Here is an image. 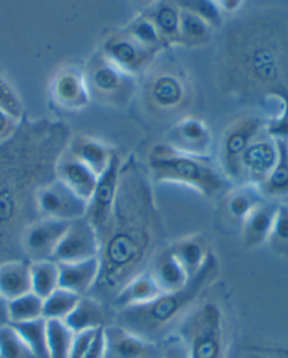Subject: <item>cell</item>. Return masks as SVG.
<instances>
[{"label":"cell","instance_id":"6da1fadb","mask_svg":"<svg viewBox=\"0 0 288 358\" xmlns=\"http://www.w3.org/2000/svg\"><path fill=\"white\" fill-rule=\"evenodd\" d=\"M98 237L100 276L88 296L111 308L121 289L148 270L154 256L167 246L153 181L146 163L135 153L122 159L114 208Z\"/></svg>","mask_w":288,"mask_h":358},{"label":"cell","instance_id":"7a4b0ae2","mask_svg":"<svg viewBox=\"0 0 288 358\" xmlns=\"http://www.w3.org/2000/svg\"><path fill=\"white\" fill-rule=\"evenodd\" d=\"M66 122L26 115L11 140L0 145V264L24 259L20 237L35 222L36 194L57 179V165L71 140Z\"/></svg>","mask_w":288,"mask_h":358},{"label":"cell","instance_id":"3957f363","mask_svg":"<svg viewBox=\"0 0 288 358\" xmlns=\"http://www.w3.org/2000/svg\"><path fill=\"white\" fill-rule=\"evenodd\" d=\"M215 64L223 94L240 103L288 97V12L266 7L232 20Z\"/></svg>","mask_w":288,"mask_h":358},{"label":"cell","instance_id":"277c9868","mask_svg":"<svg viewBox=\"0 0 288 358\" xmlns=\"http://www.w3.org/2000/svg\"><path fill=\"white\" fill-rule=\"evenodd\" d=\"M220 261L212 250L209 257L188 283L174 292H165L149 303L113 313L111 324L141 338L159 344L177 333L180 324L198 302L211 291L220 275Z\"/></svg>","mask_w":288,"mask_h":358},{"label":"cell","instance_id":"5b68a950","mask_svg":"<svg viewBox=\"0 0 288 358\" xmlns=\"http://www.w3.org/2000/svg\"><path fill=\"white\" fill-rule=\"evenodd\" d=\"M146 165L154 185H185L207 199L220 200L234 187L212 157L184 153L163 142L152 146Z\"/></svg>","mask_w":288,"mask_h":358},{"label":"cell","instance_id":"8992f818","mask_svg":"<svg viewBox=\"0 0 288 358\" xmlns=\"http://www.w3.org/2000/svg\"><path fill=\"white\" fill-rule=\"evenodd\" d=\"M167 53L160 55L139 80L137 97L142 109L158 120L181 116L194 100V87L188 72Z\"/></svg>","mask_w":288,"mask_h":358},{"label":"cell","instance_id":"52a82bcc","mask_svg":"<svg viewBox=\"0 0 288 358\" xmlns=\"http://www.w3.org/2000/svg\"><path fill=\"white\" fill-rule=\"evenodd\" d=\"M179 333L188 346L191 358H228V322L222 304L209 293L180 324Z\"/></svg>","mask_w":288,"mask_h":358},{"label":"cell","instance_id":"ba28073f","mask_svg":"<svg viewBox=\"0 0 288 358\" xmlns=\"http://www.w3.org/2000/svg\"><path fill=\"white\" fill-rule=\"evenodd\" d=\"M90 97L109 108L125 109L139 92V80L121 70L98 50L83 63Z\"/></svg>","mask_w":288,"mask_h":358},{"label":"cell","instance_id":"9c48e42d","mask_svg":"<svg viewBox=\"0 0 288 358\" xmlns=\"http://www.w3.org/2000/svg\"><path fill=\"white\" fill-rule=\"evenodd\" d=\"M268 118L259 114H245L223 131L219 148V159L223 173L234 185H242V157L249 146L265 133Z\"/></svg>","mask_w":288,"mask_h":358},{"label":"cell","instance_id":"30bf717a","mask_svg":"<svg viewBox=\"0 0 288 358\" xmlns=\"http://www.w3.org/2000/svg\"><path fill=\"white\" fill-rule=\"evenodd\" d=\"M98 51L121 70L140 80L159 55L146 49L122 27L104 35Z\"/></svg>","mask_w":288,"mask_h":358},{"label":"cell","instance_id":"8fae6325","mask_svg":"<svg viewBox=\"0 0 288 358\" xmlns=\"http://www.w3.org/2000/svg\"><path fill=\"white\" fill-rule=\"evenodd\" d=\"M52 101L69 113H78L86 109L92 97L87 85L83 64L67 62L57 69L49 83Z\"/></svg>","mask_w":288,"mask_h":358},{"label":"cell","instance_id":"7c38bea8","mask_svg":"<svg viewBox=\"0 0 288 358\" xmlns=\"http://www.w3.org/2000/svg\"><path fill=\"white\" fill-rule=\"evenodd\" d=\"M36 213L39 218L71 222L86 217L87 201L57 178L37 192Z\"/></svg>","mask_w":288,"mask_h":358},{"label":"cell","instance_id":"4fadbf2b","mask_svg":"<svg viewBox=\"0 0 288 358\" xmlns=\"http://www.w3.org/2000/svg\"><path fill=\"white\" fill-rule=\"evenodd\" d=\"M70 222L39 218L25 228L20 237V253L29 262L52 259Z\"/></svg>","mask_w":288,"mask_h":358},{"label":"cell","instance_id":"5bb4252c","mask_svg":"<svg viewBox=\"0 0 288 358\" xmlns=\"http://www.w3.org/2000/svg\"><path fill=\"white\" fill-rule=\"evenodd\" d=\"M100 237L86 217L70 222L52 261L57 263H76L97 259L100 255Z\"/></svg>","mask_w":288,"mask_h":358},{"label":"cell","instance_id":"9a60e30c","mask_svg":"<svg viewBox=\"0 0 288 358\" xmlns=\"http://www.w3.org/2000/svg\"><path fill=\"white\" fill-rule=\"evenodd\" d=\"M122 159L117 153L109 169L98 176L94 194L87 202L86 218L97 231L98 236L109 222L116 199Z\"/></svg>","mask_w":288,"mask_h":358},{"label":"cell","instance_id":"2e32d148","mask_svg":"<svg viewBox=\"0 0 288 358\" xmlns=\"http://www.w3.org/2000/svg\"><path fill=\"white\" fill-rule=\"evenodd\" d=\"M212 142L213 137L209 126L191 115L174 122L165 134L163 141L177 151L198 157H211Z\"/></svg>","mask_w":288,"mask_h":358},{"label":"cell","instance_id":"e0dca14e","mask_svg":"<svg viewBox=\"0 0 288 358\" xmlns=\"http://www.w3.org/2000/svg\"><path fill=\"white\" fill-rule=\"evenodd\" d=\"M278 159L276 140L263 133L249 146L242 157L243 182L260 185L274 170Z\"/></svg>","mask_w":288,"mask_h":358},{"label":"cell","instance_id":"ac0fdd59","mask_svg":"<svg viewBox=\"0 0 288 358\" xmlns=\"http://www.w3.org/2000/svg\"><path fill=\"white\" fill-rule=\"evenodd\" d=\"M104 330V358H161L159 344L141 338L115 324H109Z\"/></svg>","mask_w":288,"mask_h":358},{"label":"cell","instance_id":"d6986e66","mask_svg":"<svg viewBox=\"0 0 288 358\" xmlns=\"http://www.w3.org/2000/svg\"><path fill=\"white\" fill-rule=\"evenodd\" d=\"M266 198L259 187L252 183L234 185L221 198L220 211L223 220L241 229L245 218Z\"/></svg>","mask_w":288,"mask_h":358},{"label":"cell","instance_id":"ffe728a7","mask_svg":"<svg viewBox=\"0 0 288 358\" xmlns=\"http://www.w3.org/2000/svg\"><path fill=\"white\" fill-rule=\"evenodd\" d=\"M67 152L87 165L98 176L109 169L115 155L118 153L109 143L89 134L72 135Z\"/></svg>","mask_w":288,"mask_h":358},{"label":"cell","instance_id":"44dd1931","mask_svg":"<svg viewBox=\"0 0 288 358\" xmlns=\"http://www.w3.org/2000/svg\"><path fill=\"white\" fill-rule=\"evenodd\" d=\"M139 10L150 20L157 29L166 52L179 46L180 8L177 1H149Z\"/></svg>","mask_w":288,"mask_h":358},{"label":"cell","instance_id":"7402d4cb","mask_svg":"<svg viewBox=\"0 0 288 358\" xmlns=\"http://www.w3.org/2000/svg\"><path fill=\"white\" fill-rule=\"evenodd\" d=\"M280 203L265 199L245 218L240 229L245 248L254 250L267 244Z\"/></svg>","mask_w":288,"mask_h":358},{"label":"cell","instance_id":"603a6c76","mask_svg":"<svg viewBox=\"0 0 288 358\" xmlns=\"http://www.w3.org/2000/svg\"><path fill=\"white\" fill-rule=\"evenodd\" d=\"M113 310L92 296L80 299L77 306L63 322L72 333L100 329L111 324Z\"/></svg>","mask_w":288,"mask_h":358},{"label":"cell","instance_id":"cb8c5ba5","mask_svg":"<svg viewBox=\"0 0 288 358\" xmlns=\"http://www.w3.org/2000/svg\"><path fill=\"white\" fill-rule=\"evenodd\" d=\"M57 178L87 202L94 194L98 181L97 174L71 157L67 150L57 162Z\"/></svg>","mask_w":288,"mask_h":358},{"label":"cell","instance_id":"d4e9b609","mask_svg":"<svg viewBox=\"0 0 288 358\" xmlns=\"http://www.w3.org/2000/svg\"><path fill=\"white\" fill-rule=\"evenodd\" d=\"M163 291L152 275L151 271L146 270L128 282L117 293L111 303L114 311L125 308L137 307L149 303L163 294Z\"/></svg>","mask_w":288,"mask_h":358},{"label":"cell","instance_id":"484cf974","mask_svg":"<svg viewBox=\"0 0 288 358\" xmlns=\"http://www.w3.org/2000/svg\"><path fill=\"white\" fill-rule=\"evenodd\" d=\"M60 271V287L79 296H88L97 283L100 261L97 259L76 263H57Z\"/></svg>","mask_w":288,"mask_h":358},{"label":"cell","instance_id":"4316f807","mask_svg":"<svg viewBox=\"0 0 288 358\" xmlns=\"http://www.w3.org/2000/svg\"><path fill=\"white\" fill-rule=\"evenodd\" d=\"M168 246L189 278H193L202 268L212 252L209 239L203 233L181 237Z\"/></svg>","mask_w":288,"mask_h":358},{"label":"cell","instance_id":"83f0119b","mask_svg":"<svg viewBox=\"0 0 288 358\" xmlns=\"http://www.w3.org/2000/svg\"><path fill=\"white\" fill-rule=\"evenodd\" d=\"M149 270L151 271L152 275L163 293L183 289L191 279L168 245L154 256Z\"/></svg>","mask_w":288,"mask_h":358},{"label":"cell","instance_id":"f1b7e54d","mask_svg":"<svg viewBox=\"0 0 288 358\" xmlns=\"http://www.w3.org/2000/svg\"><path fill=\"white\" fill-rule=\"evenodd\" d=\"M32 292L31 262L12 259L0 264V296L12 301Z\"/></svg>","mask_w":288,"mask_h":358},{"label":"cell","instance_id":"f546056e","mask_svg":"<svg viewBox=\"0 0 288 358\" xmlns=\"http://www.w3.org/2000/svg\"><path fill=\"white\" fill-rule=\"evenodd\" d=\"M278 159L268 179L260 185V191L266 199L284 202L288 198V142L276 140Z\"/></svg>","mask_w":288,"mask_h":358},{"label":"cell","instance_id":"4dcf8cb0","mask_svg":"<svg viewBox=\"0 0 288 358\" xmlns=\"http://www.w3.org/2000/svg\"><path fill=\"white\" fill-rule=\"evenodd\" d=\"M179 8V46L186 49H198L209 44L214 29L194 13L180 6Z\"/></svg>","mask_w":288,"mask_h":358},{"label":"cell","instance_id":"1f68e13d","mask_svg":"<svg viewBox=\"0 0 288 358\" xmlns=\"http://www.w3.org/2000/svg\"><path fill=\"white\" fill-rule=\"evenodd\" d=\"M32 292L41 299H46L60 287V271L57 262H32Z\"/></svg>","mask_w":288,"mask_h":358},{"label":"cell","instance_id":"d6a6232c","mask_svg":"<svg viewBox=\"0 0 288 358\" xmlns=\"http://www.w3.org/2000/svg\"><path fill=\"white\" fill-rule=\"evenodd\" d=\"M122 29L130 36L133 37L137 42L140 43L141 45L154 52L156 55H160L166 53V50L160 40L157 29L146 15H143L142 13L137 12V15L133 16L125 25L122 26Z\"/></svg>","mask_w":288,"mask_h":358},{"label":"cell","instance_id":"836d02e7","mask_svg":"<svg viewBox=\"0 0 288 358\" xmlns=\"http://www.w3.org/2000/svg\"><path fill=\"white\" fill-rule=\"evenodd\" d=\"M18 331L36 358H49L46 341V319L40 318L32 322L11 324Z\"/></svg>","mask_w":288,"mask_h":358},{"label":"cell","instance_id":"e575fe53","mask_svg":"<svg viewBox=\"0 0 288 358\" xmlns=\"http://www.w3.org/2000/svg\"><path fill=\"white\" fill-rule=\"evenodd\" d=\"M74 333L63 320H46V341L49 358H69Z\"/></svg>","mask_w":288,"mask_h":358},{"label":"cell","instance_id":"d590c367","mask_svg":"<svg viewBox=\"0 0 288 358\" xmlns=\"http://www.w3.org/2000/svg\"><path fill=\"white\" fill-rule=\"evenodd\" d=\"M83 296L77 293L59 287L43 300V318L64 320L76 308Z\"/></svg>","mask_w":288,"mask_h":358},{"label":"cell","instance_id":"8d00e7d4","mask_svg":"<svg viewBox=\"0 0 288 358\" xmlns=\"http://www.w3.org/2000/svg\"><path fill=\"white\" fill-rule=\"evenodd\" d=\"M8 311L11 324L43 318V299L37 296L35 293H27L25 296L8 301Z\"/></svg>","mask_w":288,"mask_h":358},{"label":"cell","instance_id":"74e56055","mask_svg":"<svg viewBox=\"0 0 288 358\" xmlns=\"http://www.w3.org/2000/svg\"><path fill=\"white\" fill-rule=\"evenodd\" d=\"M267 244L276 255L288 259V202L278 206Z\"/></svg>","mask_w":288,"mask_h":358},{"label":"cell","instance_id":"f35d334b","mask_svg":"<svg viewBox=\"0 0 288 358\" xmlns=\"http://www.w3.org/2000/svg\"><path fill=\"white\" fill-rule=\"evenodd\" d=\"M0 109L18 120L26 116L23 99L3 69H0Z\"/></svg>","mask_w":288,"mask_h":358},{"label":"cell","instance_id":"ab89813d","mask_svg":"<svg viewBox=\"0 0 288 358\" xmlns=\"http://www.w3.org/2000/svg\"><path fill=\"white\" fill-rule=\"evenodd\" d=\"M0 358H36L18 331L7 324L0 328Z\"/></svg>","mask_w":288,"mask_h":358},{"label":"cell","instance_id":"60d3db41","mask_svg":"<svg viewBox=\"0 0 288 358\" xmlns=\"http://www.w3.org/2000/svg\"><path fill=\"white\" fill-rule=\"evenodd\" d=\"M181 8L194 13L209 24L212 29H220L223 26V14L217 1L213 0H181L177 1Z\"/></svg>","mask_w":288,"mask_h":358},{"label":"cell","instance_id":"b9f144b4","mask_svg":"<svg viewBox=\"0 0 288 358\" xmlns=\"http://www.w3.org/2000/svg\"><path fill=\"white\" fill-rule=\"evenodd\" d=\"M228 358H288V346L267 343L245 344L238 347Z\"/></svg>","mask_w":288,"mask_h":358},{"label":"cell","instance_id":"7bdbcfd3","mask_svg":"<svg viewBox=\"0 0 288 358\" xmlns=\"http://www.w3.org/2000/svg\"><path fill=\"white\" fill-rule=\"evenodd\" d=\"M278 101L282 105V111L277 116L268 118L266 133L274 140L288 142V97L280 98Z\"/></svg>","mask_w":288,"mask_h":358},{"label":"cell","instance_id":"ee69618b","mask_svg":"<svg viewBox=\"0 0 288 358\" xmlns=\"http://www.w3.org/2000/svg\"><path fill=\"white\" fill-rule=\"evenodd\" d=\"M159 346L161 358H191L188 346L179 333L168 336L160 341Z\"/></svg>","mask_w":288,"mask_h":358},{"label":"cell","instance_id":"f6af8a7d","mask_svg":"<svg viewBox=\"0 0 288 358\" xmlns=\"http://www.w3.org/2000/svg\"><path fill=\"white\" fill-rule=\"evenodd\" d=\"M95 330H87L81 333L74 334V341H72L71 350H70V356L69 358H83L86 355L89 345L92 343L94 337Z\"/></svg>","mask_w":288,"mask_h":358},{"label":"cell","instance_id":"bcb514c9","mask_svg":"<svg viewBox=\"0 0 288 358\" xmlns=\"http://www.w3.org/2000/svg\"><path fill=\"white\" fill-rule=\"evenodd\" d=\"M20 120L0 109V145L11 140L20 127Z\"/></svg>","mask_w":288,"mask_h":358},{"label":"cell","instance_id":"7dc6e473","mask_svg":"<svg viewBox=\"0 0 288 358\" xmlns=\"http://www.w3.org/2000/svg\"><path fill=\"white\" fill-rule=\"evenodd\" d=\"M105 327L95 331L92 343L89 345L86 355L83 358H104L105 352Z\"/></svg>","mask_w":288,"mask_h":358},{"label":"cell","instance_id":"c3c4849f","mask_svg":"<svg viewBox=\"0 0 288 358\" xmlns=\"http://www.w3.org/2000/svg\"><path fill=\"white\" fill-rule=\"evenodd\" d=\"M222 14H235L245 6V1L241 0H217Z\"/></svg>","mask_w":288,"mask_h":358}]
</instances>
